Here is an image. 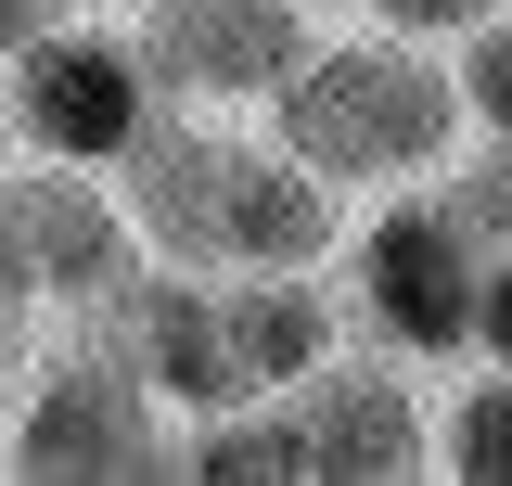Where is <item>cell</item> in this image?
<instances>
[{
  "label": "cell",
  "mask_w": 512,
  "mask_h": 486,
  "mask_svg": "<svg viewBox=\"0 0 512 486\" xmlns=\"http://www.w3.org/2000/svg\"><path fill=\"white\" fill-rule=\"evenodd\" d=\"M13 371H26V359H13V346H0V410H13Z\"/></svg>",
  "instance_id": "cell-14"
},
{
  "label": "cell",
  "mask_w": 512,
  "mask_h": 486,
  "mask_svg": "<svg viewBox=\"0 0 512 486\" xmlns=\"http://www.w3.org/2000/svg\"><path fill=\"white\" fill-rule=\"evenodd\" d=\"M128 218L103 167H64V154H0V269L39 295V320H77L128 282Z\"/></svg>",
  "instance_id": "cell-7"
},
{
  "label": "cell",
  "mask_w": 512,
  "mask_h": 486,
  "mask_svg": "<svg viewBox=\"0 0 512 486\" xmlns=\"http://www.w3.org/2000/svg\"><path fill=\"white\" fill-rule=\"evenodd\" d=\"M474 13H500V0H359V26H397V39H461V26H474Z\"/></svg>",
  "instance_id": "cell-12"
},
{
  "label": "cell",
  "mask_w": 512,
  "mask_h": 486,
  "mask_svg": "<svg viewBox=\"0 0 512 486\" xmlns=\"http://www.w3.org/2000/svg\"><path fill=\"white\" fill-rule=\"evenodd\" d=\"M154 116V77L128 52V26L90 0V13H52L0 52V128L13 154H64V167H116L128 128Z\"/></svg>",
  "instance_id": "cell-5"
},
{
  "label": "cell",
  "mask_w": 512,
  "mask_h": 486,
  "mask_svg": "<svg viewBox=\"0 0 512 486\" xmlns=\"http://www.w3.org/2000/svg\"><path fill=\"white\" fill-rule=\"evenodd\" d=\"M308 13H320V0H308Z\"/></svg>",
  "instance_id": "cell-16"
},
{
  "label": "cell",
  "mask_w": 512,
  "mask_h": 486,
  "mask_svg": "<svg viewBox=\"0 0 512 486\" xmlns=\"http://www.w3.org/2000/svg\"><path fill=\"white\" fill-rule=\"evenodd\" d=\"M282 423L308 448V486H410L436 474V397H423V359H359V346H320L295 384H282Z\"/></svg>",
  "instance_id": "cell-6"
},
{
  "label": "cell",
  "mask_w": 512,
  "mask_h": 486,
  "mask_svg": "<svg viewBox=\"0 0 512 486\" xmlns=\"http://www.w3.org/2000/svg\"><path fill=\"white\" fill-rule=\"evenodd\" d=\"M154 103H192V116H256L269 77L308 52V0H128L116 13Z\"/></svg>",
  "instance_id": "cell-8"
},
{
  "label": "cell",
  "mask_w": 512,
  "mask_h": 486,
  "mask_svg": "<svg viewBox=\"0 0 512 486\" xmlns=\"http://www.w3.org/2000/svg\"><path fill=\"white\" fill-rule=\"evenodd\" d=\"M461 359H500L512 371V256L474 269V346H461Z\"/></svg>",
  "instance_id": "cell-13"
},
{
  "label": "cell",
  "mask_w": 512,
  "mask_h": 486,
  "mask_svg": "<svg viewBox=\"0 0 512 486\" xmlns=\"http://www.w3.org/2000/svg\"><path fill=\"white\" fill-rule=\"evenodd\" d=\"M256 128L308 167L333 205L359 192H410L461 154V77L436 39H397V26H308V52L269 77Z\"/></svg>",
  "instance_id": "cell-2"
},
{
  "label": "cell",
  "mask_w": 512,
  "mask_h": 486,
  "mask_svg": "<svg viewBox=\"0 0 512 486\" xmlns=\"http://www.w3.org/2000/svg\"><path fill=\"white\" fill-rule=\"evenodd\" d=\"M333 256H346V333L359 346H384V359H461L474 346V269H487V243L448 218L436 180L410 192H372L346 231H333Z\"/></svg>",
  "instance_id": "cell-4"
},
{
  "label": "cell",
  "mask_w": 512,
  "mask_h": 486,
  "mask_svg": "<svg viewBox=\"0 0 512 486\" xmlns=\"http://www.w3.org/2000/svg\"><path fill=\"white\" fill-rule=\"evenodd\" d=\"M436 474L512 486V371H500V359H474V371L436 397Z\"/></svg>",
  "instance_id": "cell-9"
},
{
  "label": "cell",
  "mask_w": 512,
  "mask_h": 486,
  "mask_svg": "<svg viewBox=\"0 0 512 486\" xmlns=\"http://www.w3.org/2000/svg\"><path fill=\"white\" fill-rule=\"evenodd\" d=\"M0 154H13V128H0Z\"/></svg>",
  "instance_id": "cell-15"
},
{
  "label": "cell",
  "mask_w": 512,
  "mask_h": 486,
  "mask_svg": "<svg viewBox=\"0 0 512 486\" xmlns=\"http://www.w3.org/2000/svg\"><path fill=\"white\" fill-rule=\"evenodd\" d=\"M448 77H461V128L512 141V0H500V13H474V26L448 39Z\"/></svg>",
  "instance_id": "cell-11"
},
{
  "label": "cell",
  "mask_w": 512,
  "mask_h": 486,
  "mask_svg": "<svg viewBox=\"0 0 512 486\" xmlns=\"http://www.w3.org/2000/svg\"><path fill=\"white\" fill-rule=\"evenodd\" d=\"M436 192H448V218L487 243V256H512V141H487V128H461V154L436 167Z\"/></svg>",
  "instance_id": "cell-10"
},
{
  "label": "cell",
  "mask_w": 512,
  "mask_h": 486,
  "mask_svg": "<svg viewBox=\"0 0 512 486\" xmlns=\"http://www.w3.org/2000/svg\"><path fill=\"white\" fill-rule=\"evenodd\" d=\"M103 180H116L128 243L167 256V269H320L333 231H346V205H333L256 116L154 103Z\"/></svg>",
  "instance_id": "cell-1"
},
{
  "label": "cell",
  "mask_w": 512,
  "mask_h": 486,
  "mask_svg": "<svg viewBox=\"0 0 512 486\" xmlns=\"http://www.w3.org/2000/svg\"><path fill=\"white\" fill-rule=\"evenodd\" d=\"M167 435H180V410L103 333L64 320V346H26V371H13L0 474H26V486H141V474H167Z\"/></svg>",
  "instance_id": "cell-3"
}]
</instances>
